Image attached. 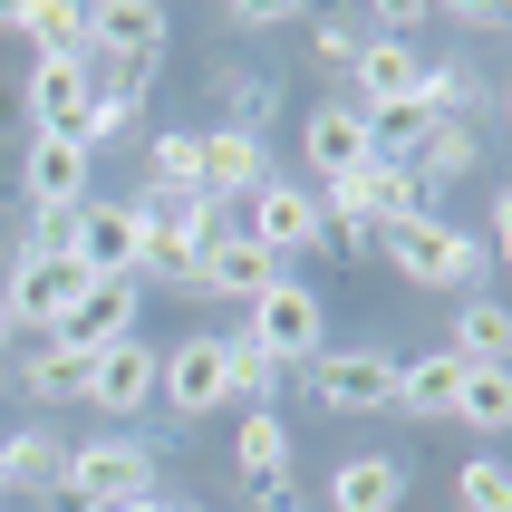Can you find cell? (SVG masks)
Segmentation results:
<instances>
[{
    "instance_id": "cell-26",
    "label": "cell",
    "mask_w": 512,
    "mask_h": 512,
    "mask_svg": "<svg viewBox=\"0 0 512 512\" xmlns=\"http://www.w3.org/2000/svg\"><path fill=\"white\" fill-rule=\"evenodd\" d=\"M145 184L155 194H194V126H155L145 136Z\"/></svg>"
},
{
    "instance_id": "cell-23",
    "label": "cell",
    "mask_w": 512,
    "mask_h": 512,
    "mask_svg": "<svg viewBox=\"0 0 512 512\" xmlns=\"http://www.w3.org/2000/svg\"><path fill=\"white\" fill-rule=\"evenodd\" d=\"M0 29L39 39V49H87V10H68V0H0Z\"/></svg>"
},
{
    "instance_id": "cell-20",
    "label": "cell",
    "mask_w": 512,
    "mask_h": 512,
    "mask_svg": "<svg viewBox=\"0 0 512 512\" xmlns=\"http://www.w3.org/2000/svg\"><path fill=\"white\" fill-rule=\"evenodd\" d=\"M10 377H20V397H29V406H87V358H68L58 339H39Z\"/></svg>"
},
{
    "instance_id": "cell-8",
    "label": "cell",
    "mask_w": 512,
    "mask_h": 512,
    "mask_svg": "<svg viewBox=\"0 0 512 512\" xmlns=\"http://www.w3.org/2000/svg\"><path fill=\"white\" fill-rule=\"evenodd\" d=\"M252 184H271V155H261L252 126H194V194L213 213H232Z\"/></svg>"
},
{
    "instance_id": "cell-9",
    "label": "cell",
    "mask_w": 512,
    "mask_h": 512,
    "mask_svg": "<svg viewBox=\"0 0 512 512\" xmlns=\"http://www.w3.org/2000/svg\"><path fill=\"white\" fill-rule=\"evenodd\" d=\"M87 97H97V68H87V49H39V68H29V87H20L29 126H39V136H78Z\"/></svg>"
},
{
    "instance_id": "cell-10",
    "label": "cell",
    "mask_w": 512,
    "mask_h": 512,
    "mask_svg": "<svg viewBox=\"0 0 512 512\" xmlns=\"http://www.w3.org/2000/svg\"><path fill=\"white\" fill-rule=\"evenodd\" d=\"M136 310H145V281H87L78 300H68V319H58L49 339L68 348V358H97V348L136 339Z\"/></svg>"
},
{
    "instance_id": "cell-34",
    "label": "cell",
    "mask_w": 512,
    "mask_h": 512,
    "mask_svg": "<svg viewBox=\"0 0 512 512\" xmlns=\"http://www.w3.org/2000/svg\"><path fill=\"white\" fill-rule=\"evenodd\" d=\"M0 348H10V310H0Z\"/></svg>"
},
{
    "instance_id": "cell-5",
    "label": "cell",
    "mask_w": 512,
    "mask_h": 512,
    "mask_svg": "<svg viewBox=\"0 0 512 512\" xmlns=\"http://www.w3.org/2000/svg\"><path fill=\"white\" fill-rule=\"evenodd\" d=\"M242 242H261L271 261H290V252H319L329 242V223H319V184H290V174H271V184H252L242 194Z\"/></svg>"
},
{
    "instance_id": "cell-25",
    "label": "cell",
    "mask_w": 512,
    "mask_h": 512,
    "mask_svg": "<svg viewBox=\"0 0 512 512\" xmlns=\"http://www.w3.org/2000/svg\"><path fill=\"white\" fill-rule=\"evenodd\" d=\"M474 155H484V145H474V126H464V116H445V126H435V136L416 145V165H406V174H416V184L435 194V184H455V174H474Z\"/></svg>"
},
{
    "instance_id": "cell-12",
    "label": "cell",
    "mask_w": 512,
    "mask_h": 512,
    "mask_svg": "<svg viewBox=\"0 0 512 512\" xmlns=\"http://www.w3.org/2000/svg\"><path fill=\"white\" fill-rule=\"evenodd\" d=\"M281 281V261L261 252V242H242V232H213V242H203V261H194V281H184V300H242V310H252L261 290Z\"/></svg>"
},
{
    "instance_id": "cell-7",
    "label": "cell",
    "mask_w": 512,
    "mask_h": 512,
    "mask_svg": "<svg viewBox=\"0 0 512 512\" xmlns=\"http://www.w3.org/2000/svg\"><path fill=\"white\" fill-rule=\"evenodd\" d=\"M300 377H310V397L329 406V416H377V406H397V358H387V348H319Z\"/></svg>"
},
{
    "instance_id": "cell-6",
    "label": "cell",
    "mask_w": 512,
    "mask_h": 512,
    "mask_svg": "<svg viewBox=\"0 0 512 512\" xmlns=\"http://www.w3.org/2000/svg\"><path fill=\"white\" fill-rule=\"evenodd\" d=\"M155 397L194 426V416H223L232 406V339L223 329H194V339L165 348V368H155Z\"/></svg>"
},
{
    "instance_id": "cell-15",
    "label": "cell",
    "mask_w": 512,
    "mask_h": 512,
    "mask_svg": "<svg viewBox=\"0 0 512 512\" xmlns=\"http://www.w3.org/2000/svg\"><path fill=\"white\" fill-rule=\"evenodd\" d=\"M87 155L78 136H29V155H20V203L29 213H78L87 203Z\"/></svg>"
},
{
    "instance_id": "cell-2",
    "label": "cell",
    "mask_w": 512,
    "mask_h": 512,
    "mask_svg": "<svg viewBox=\"0 0 512 512\" xmlns=\"http://www.w3.org/2000/svg\"><path fill=\"white\" fill-rule=\"evenodd\" d=\"M136 493H155V455H145L136 435H87V445H68L58 503H78V512H116V503H136Z\"/></svg>"
},
{
    "instance_id": "cell-4",
    "label": "cell",
    "mask_w": 512,
    "mask_h": 512,
    "mask_svg": "<svg viewBox=\"0 0 512 512\" xmlns=\"http://www.w3.org/2000/svg\"><path fill=\"white\" fill-rule=\"evenodd\" d=\"M68 261H78L87 281H136V271H145V213H136V203L87 194L78 213H68Z\"/></svg>"
},
{
    "instance_id": "cell-35",
    "label": "cell",
    "mask_w": 512,
    "mask_h": 512,
    "mask_svg": "<svg viewBox=\"0 0 512 512\" xmlns=\"http://www.w3.org/2000/svg\"><path fill=\"white\" fill-rule=\"evenodd\" d=\"M165 512H203V503H165Z\"/></svg>"
},
{
    "instance_id": "cell-32",
    "label": "cell",
    "mask_w": 512,
    "mask_h": 512,
    "mask_svg": "<svg viewBox=\"0 0 512 512\" xmlns=\"http://www.w3.org/2000/svg\"><path fill=\"white\" fill-rule=\"evenodd\" d=\"M290 20V0H232L223 10V29H281Z\"/></svg>"
},
{
    "instance_id": "cell-14",
    "label": "cell",
    "mask_w": 512,
    "mask_h": 512,
    "mask_svg": "<svg viewBox=\"0 0 512 512\" xmlns=\"http://www.w3.org/2000/svg\"><path fill=\"white\" fill-rule=\"evenodd\" d=\"M155 368H165V348H145V339L97 348V358H87V406H97V416H116V426H126V416H145V406H155Z\"/></svg>"
},
{
    "instance_id": "cell-21",
    "label": "cell",
    "mask_w": 512,
    "mask_h": 512,
    "mask_svg": "<svg viewBox=\"0 0 512 512\" xmlns=\"http://www.w3.org/2000/svg\"><path fill=\"white\" fill-rule=\"evenodd\" d=\"M455 358L464 368H503L512 358V310L493 300V290H474V300L455 310Z\"/></svg>"
},
{
    "instance_id": "cell-31",
    "label": "cell",
    "mask_w": 512,
    "mask_h": 512,
    "mask_svg": "<svg viewBox=\"0 0 512 512\" xmlns=\"http://www.w3.org/2000/svg\"><path fill=\"white\" fill-rule=\"evenodd\" d=\"M20 252H29V261L68 252V213H29V223H20Z\"/></svg>"
},
{
    "instance_id": "cell-11",
    "label": "cell",
    "mask_w": 512,
    "mask_h": 512,
    "mask_svg": "<svg viewBox=\"0 0 512 512\" xmlns=\"http://www.w3.org/2000/svg\"><path fill=\"white\" fill-rule=\"evenodd\" d=\"M87 290V271L68 252H49V261H10V290H0V310H10V329H39V339H49L58 319H68V300H78Z\"/></svg>"
},
{
    "instance_id": "cell-3",
    "label": "cell",
    "mask_w": 512,
    "mask_h": 512,
    "mask_svg": "<svg viewBox=\"0 0 512 512\" xmlns=\"http://www.w3.org/2000/svg\"><path fill=\"white\" fill-rule=\"evenodd\" d=\"M232 339H252L281 377H290V368H310L319 339H329V329H319V290H310V281H271L252 310H242V329H232Z\"/></svg>"
},
{
    "instance_id": "cell-36",
    "label": "cell",
    "mask_w": 512,
    "mask_h": 512,
    "mask_svg": "<svg viewBox=\"0 0 512 512\" xmlns=\"http://www.w3.org/2000/svg\"><path fill=\"white\" fill-rule=\"evenodd\" d=\"M0 503H10V493H0Z\"/></svg>"
},
{
    "instance_id": "cell-29",
    "label": "cell",
    "mask_w": 512,
    "mask_h": 512,
    "mask_svg": "<svg viewBox=\"0 0 512 512\" xmlns=\"http://www.w3.org/2000/svg\"><path fill=\"white\" fill-rule=\"evenodd\" d=\"M271 387H281V368L252 339H232V406H271Z\"/></svg>"
},
{
    "instance_id": "cell-33",
    "label": "cell",
    "mask_w": 512,
    "mask_h": 512,
    "mask_svg": "<svg viewBox=\"0 0 512 512\" xmlns=\"http://www.w3.org/2000/svg\"><path fill=\"white\" fill-rule=\"evenodd\" d=\"M116 512H165V503H155V493H136V503H116Z\"/></svg>"
},
{
    "instance_id": "cell-16",
    "label": "cell",
    "mask_w": 512,
    "mask_h": 512,
    "mask_svg": "<svg viewBox=\"0 0 512 512\" xmlns=\"http://www.w3.org/2000/svg\"><path fill=\"white\" fill-rule=\"evenodd\" d=\"M300 155H310V174H319V184L358 174V165H368V116L348 107V97H319V107H310V126H300Z\"/></svg>"
},
{
    "instance_id": "cell-17",
    "label": "cell",
    "mask_w": 512,
    "mask_h": 512,
    "mask_svg": "<svg viewBox=\"0 0 512 512\" xmlns=\"http://www.w3.org/2000/svg\"><path fill=\"white\" fill-rule=\"evenodd\" d=\"M155 39H165V10L155 0H97L87 10V49L97 58H155Z\"/></svg>"
},
{
    "instance_id": "cell-19",
    "label": "cell",
    "mask_w": 512,
    "mask_h": 512,
    "mask_svg": "<svg viewBox=\"0 0 512 512\" xmlns=\"http://www.w3.org/2000/svg\"><path fill=\"white\" fill-rule=\"evenodd\" d=\"M455 397H464V358L455 348H435V358H397V406L406 416H455Z\"/></svg>"
},
{
    "instance_id": "cell-13",
    "label": "cell",
    "mask_w": 512,
    "mask_h": 512,
    "mask_svg": "<svg viewBox=\"0 0 512 512\" xmlns=\"http://www.w3.org/2000/svg\"><path fill=\"white\" fill-rule=\"evenodd\" d=\"M426 68H435V58L416 49V39H358V58H348L358 97H348V107H358V116L406 107V97H426Z\"/></svg>"
},
{
    "instance_id": "cell-27",
    "label": "cell",
    "mask_w": 512,
    "mask_h": 512,
    "mask_svg": "<svg viewBox=\"0 0 512 512\" xmlns=\"http://www.w3.org/2000/svg\"><path fill=\"white\" fill-rule=\"evenodd\" d=\"M455 416H464V426H484V435H503L512 426V368H464Z\"/></svg>"
},
{
    "instance_id": "cell-30",
    "label": "cell",
    "mask_w": 512,
    "mask_h": 512,
    "mask_svg": "<svg viewBox=\"0 0 512 512\" xmlns=\"http://www.w3.org/2000/svg\"><path fill=\"white\" fill-rule=\"evenodd\" d=\"M358 39H368V29H348V20H319V29H310L319 68H348V58H358Z\"/></svg>"
},
{
    "instance_id": "cell-22",
    "label": "cell",
    "mask_w": 512,
    "mask_h": 512,
    "mask_svg": "<svg viewBox=\"0 0 512 512\" xmlns=\"http://www.w3.org/2000/svg\"><path fill=\"white\" fill-rule=\"evenodd\" d=\"M58 474H68V445H58V435H10V445H0V493H58Z\"/></svg>"
},
{
    "instance_id": "cell-18",
    "label": "cell",
    "mask_w": 512,
    "mask_h": 512,
    "mask_svg": "<svg viewBox=\"0 0 512 512\" xmlns=\"http://www.w3.org/2000/svg\"><path fill=\"white\" fill-rule=\"evenodd\" d=\"M406 503V455H348L329 474V512H397Z\"/></svg>"
},
{
    "instance_id": "cell-28",
    "label": "cell",
    "mask_w": 512,
    "mask_h": 512,
    "mask_svg": "<svg viewBox=\"0 0 512 512\" xmlns=\"http://www.w3.org/2000/svg\"><path fill=\"white\" fill-rule=\"evenodd\" d=\"M455 503H464V512H512V474H503L493 455H474V464L455 474Z\"/></svg>"
},
{
    "instance_id": "cell-24",
    "label": "cell",
    "mask_w": 512,
    "mask_h": 512,
    "mask_svg": "<svg viewBox=\"0 0 512 512\" xmlns=\"http://www.w3.org/2000/svg\"><path fill=\"white\" fill-rule=\"evenodd\" d=\"M232 464H242V484H271L290 474V426L271 406H242V435H232Z\"/></svg>"
},
{
    "instance_id": "cell-1",
    "label": "cell",
    "mask_w": 512,
    "mask_h": 512,
    "mask_svg": "<svg viewBox=\"0 0 512 512\" xmlns=\"http://www.w3.org/2000/svg\"><path fill=\"white\" fill-rule=\"evenodd\" d=\"M377 252H387V271H397V281H416V290H464V300H474V290L493 281V261L474 252V232H455L435 203H426V213L377 223Z\"/></svg>"
}]
</instances>
